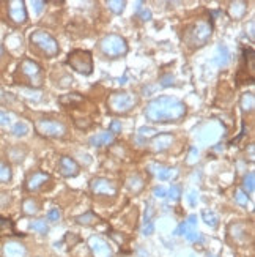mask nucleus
I'll return each instance as SVG.
<instances>
[{"instance_id":"obj_14","label":"nucleus","mask_w":255,"mask_h":257,"mask_svg":"<svg viewBox=\"0 0 255 257\" xmlns=\"http://www.w3.org/2000/svg\"><path fill=\"white\" fill-rule=\"evenodd\" d=\"M175 142V138L172 134L169 133H164V134H159V136H155V139L151 141L150 147L153 152H164L167 149L172 147V144Z\"/></svg>"},{"instance_id":"obj_12","label":"nucleus","mask_w":255,"mask_h":257,"mask_svg":"<svg viewBox=\"0 0 255 257\" xmlns=\"http://www.w3.org/2000/svg\"><path fill=\"white\" fill-rule=\"evenodd\" d=\"M148 170L153 175H156L161 182H169V180H173V178L178 177V169L167 167V166H163V164H150Z\"/></svg>"},{"instance_id":"obj_15","label":"nucleus","mask_w":255,"mask_h":257,"mask_svg":"<svg viewBox=\"0 0 255 257\" xmlns=\"http://www.w3.org/2000/svg\"><path fill=\"white\" fill-rule=\"evenodd\" d=\"M60 172H62V175L63 177H66V178H71V177H76L79 174V170H81V167H79V164L78 162H76L73 158H70V156H63V158H60Z\"/></svg>"},{"instance_id":"obj_26","label":"nucleus","mask_w":255,"mask_h":257,"mask_svg":"<svg viewBox=\"0 0 255 257\" xmlns=\"http://www.w3.org/2000/svg\"><path fill=\"white\" fill-rule=\"evenodd\" d=\"M30 230H33V232H37V234H47V230H49V227H47V222L44 221V219H35V221H32L30 222Z\"/></svg>"},{"instance_id":"obj_2","label":"nucleus","mask_w":255,"mask_h":257,"mask_svg":"<svg viewBox=\"0 0 255 257\" xmlns=\"http://www.w3.org/2000/svg\"><path fill=\"white\" fill-rule=\"evenodd\" d=\"M14 81L18 84H25L29 87H41L42 84V71L41 66L32 58H22L14 73Z\"/></svg>"},{"instance_id":"obj_28","label":"nucleus","mask_w":255,"mask_h":257,"mask_svg":"<svg viewBox=\"0 0 255 257\" xmlns=\"http://www.w3.org/2000/svg\"><path fill=\"white\" fill-rule=\"evenodd\" d=\"M202 218H203V221H205L210 227H216L217 222H219L217 215H216L214 211H211V210H205V211H203L202 213Z\"/></svg>"},{"instance_id":"obj_38","label":"nucleus","mask_w":255,"mask_h":257,"mask_svg":"<svg viewBox=\"0 0 255 257\" xmlns=\"http://www.w3.org/2000/svg\"><path fill=\"white\" fill-rule=\"evenodd\" d=\"M173 81H175V78L172 74L163 76V78H161V85H163V87H170V85H173Z\"/></svg>"},{"instance_id":"obj_39","label":"nucleus","mask_w":255,"mask_h":257,"mask_svg":"<svg viewBox=\"0 0 255 257\" xmlns=\"http://www.w3.org/2000/svg\"><path fill=\"white\" fill-rule=\"evenodd\" d=\"M153 196H155V198H167V190L164 186H158L153 190Z\"/></svg>"},{"instance_id":"obj_29","label":"nucleus","mask_w":255,"mask_h":257,"mask_svg":"<svg viewBox=\"0 0 255 257\" xmlns=\"http://www.w3.org/2000/svg\"><path fill=\"white\" fill-rule=\"evenodd\" d=\"M107 6H109L110 11H114L115 14H120L125 10L126 2H125V0H109Z\"/></svg>"},{"instance_id":"obj_27","label":"nucleus","mask_w":255,"mask_h":257,"mask_svg":"<svg viewBox=\"0 0 255 257\" xmlns=\"http://www.w3.org/2000/svg\"><path fill=\"white\" fill-rule=\"evenodd\" d=\"M29 131H30V128L25 122H18L11 128V133H13V136H16V138H24V136L29 134Z\"/></svg>"},{"instance_id":"obj_36","label":"nucleus","mask_w":255,"mask_h":257,"mask_svg":"<svg viewBox=\"0 0 255 257\" xmlns=\"http://www.w3.org/2000/svg\"><path fill=\"white\" fill-rule=\"evenodd\" d=\"M167 196H169V198H172V199H178V198H180V196H181L180 186L173 185L172 188H170V190H167Z\"/></svg>"},{"instance_id":"obj_1","label":"nucleus","mask_w":255,"mask_h":257,"mask_svg":"<svg viewBox=\"0 0 255 257\" xmlns=\"http://www.w3.org/2000/svg\"><path fill=\"white\" fill-rule=\"evenodd\" d=\"M186 115L184 103L173 97H158L151 100L145 107V117L150 122L166 123L178 122Z\"/></svg>"},{"instance_id":"obj_23","label":"nucleus","mask_w":255,"mask_h":257,"mask_svg":"<svg viewBox=\"0 0 255 257\" xmlns=\"http://www.w3.org/2000/svg\"><path fill=\"white\" fill-rule=\"evenodd\" d=\"M22 211L24 215H29V216H33L38 213V202L33 201V199H25L22 202Z\"/></svg>"},{"instance_id":"obj_42","label":"nucleus","mask_w":255,"mask_h":257,"mask_svg":"<svg viewBox=\"0 0 255 257\" xmlns=\"http://www.w3.org/2000/svg\"><path fill=\"white\" fill-rule=\"evenodd\" d=\"M46 2H33V10H35V14H40L42 10H44Z\"/></svg>"},{"instance_id":"obj_22","label":"nucleus","mask_w":255,"mask_h":257,"mask_svg":"<svg viewBox=\"0 0 255 257\" xmlns=\"http://www.w3.org/2000/svg\"><path fill=\"white\" fill-rule=\"evenodd\" d=\"M240 106L244 112H251L254 110V106H255V98H254V93H244L241 97V101H240Z\"/></svg>"},{"instance_id":"obj_31","label":"nucleus","mask_w":255,"mask_h":257,"mask_svg":"<svg viewBox=\"0 0 255 257\" xmlns=\"http://www.w3.org/2000/svg\"><path fill=\"white\" fill-rule=\"evenodd\" d=\"M76 221H78L79 224L90 226V224H93V222H95V221H98V216L93 215L91 211H87V213H85V215H81V216L76 218Z\"/></svg>"},{"instance_id":"obj_34","label":"nucleus","mask_w":255,"mask_h":257,"mask_svg":"<svg viewBox=\"0 0 255 257\" xmlns=\"http://www.w3.org/2000/svg\"><path fill=\"white\" fill-rule=\"evenodd\" d=\"M155 133H158L155 128H148V126H142L139 130V134L142 138H151V136H155Z\"/></svg>"},{"instance_id":"obj_47","label":"nucleus","mask_w":255,"mask_h":257,"mask_svg":"<svg viewBox=\"0 0 255 257\" xmlns=\"http://www.w3.org/2000/svg\"><path fill=\"white\" fill-rule=\"evenodd\" d=\"M3 54V49H2V46H0V55H2Z\"/></svg>"},{"instance_id":"obj_43","label":"nucleus","mask_w":255,"mask_h":257,"mask_svg":"<svg viewBox=\"0 0 255 257\" xmlns=\"http://www.w3.org/2000/svg\"><path fill=\"white\" fill-rule=\"evenodd\" d=\"M139 18L142 21H150L151 19V11L148 10V8H145L143 11H139Z\"/></svg>"},{"instance_id":"obj_8","label":"nucleus","mask_w":255,"mask_h":257,"mask_svg":"<svg viewBox=\"0 0 255 257\" xmlns=\"http://www.w3.org/2000/svg\"><path fill=\"white\" fill-rule=\"evenodd\" d=\"M35 130L44 136V138H63L66 134V126L58 122V120H49V118H41L37 120Z\"/></svg>"},{"instance_id":"obj_21","label":"nucleus","mask_w":255,"mask_h":257,"mask_svg":"<svg viewBox=\"0 0 255 257\" xmlns=\"http://www.w3.org/2000/svg\"><path fill=\"white\" fill-rule=\"evenodd\" d=\"M13 178V170L11 166L6 161L0 159V183H8Z\"/></svg>"},{"instance_id":"obj_41","label":"nucleus","mask_w":255,"mask_h":257,"mask_svg":"<svg viewBox=\"0 0 255 257\" xmlns=\"http://www.w3.org/2000/svg\"><path fill=\"white\" fill-rule=\"evenodd\" d=\"M109 131L112 133L114 136L115 134H118V133H122V125L117 122V120H114L112 123H110V128H109Z\"/></svg>"},{"instance_id":"obj_20","label":"nucleus","mask_w":255,"mask_h":257,"mask_svg":"<svg viewBox=\"0 0 255 257\" xmlns=\"http://www.w3.org/2000/svg\"><path fill=\"white\" fill-rule=\"evenodd\" d=\"M195 219H197V218H195L194 215H191V216L188 218V221L181 222V224L176 227L175 235H186L188 232H191V230H195V222H197Z\"/></svg>"},{"instance_id":"obj_18","label":"nucleus","mask_w":255,"mask_h":257,"mask_svg":"<svg viewBox=\"0 0 255 257\" xmlns=\"http://www.w3.org/2000/svg\"><path fill=\"white\" fill-rule=\"evenodd\" d=\"M126 186H128V190H129L131 193L137 194V193H140L143 190L145 182H143V178L139 174H134V175H131L129 178L126 180Z\"/></svg>"},{"instance_id":"obj_40","label":"nucleus","mask_w":255,"mask_h":257,"mask_svg":"<svg viewBox=\"0 0 255 257\" xmlns=\"http://www.w3.org/2000/svg\"><path fill=\"white\" fill-rule=\"evenodd\" d=\"M11 123V115L6 112H0V126H6Z\"/></svg>"},{"instance_id":"obj_16","label":"nucleus","mask_w":255,"mask_h":257,"mask_svg":"<svg viewBox=\"0 0 255 257\" xmlns=\"http://www.w3.org/2000/svg\"><path fill=\"white\" fill-rule=\"evenodd\" d=\"M27 250L19 242H8L3 246V257H25Z\"/></svg>"},{"instance_id":"obj_5","label":"nucleus","mask_w":255,"mask_h":257,"mask_svg":"<svg viewBox=\"0 0 255 257\" xmlns=\"http://www.w3.org/2000/svg\"><path fill=\"white\" fill-rule=\"evenodd\" d=\"M211 33H212V27L210 22L197 21V22H194L191 27H188L184 40L191 48H199V46L205 45V43L211 38Z\"/></svg>"},{"instance_id":"obj_6","label":"nucleus","mask_w":255,"mask_h":257,"mask_svg":"<svg viewBox=\"0 0 255 257\" xmlns=\"http://www.w3.org/2000/svg\"><path fill=\"white\" fill-rule=\"evenodd\" d=\"M99 49L109 58H115L128 52V43L123 37L117 35V33H109L99 41Z\"/></svg>"},{"instance_id":"obj_10","label":"nucleus","mask_w":255,"mask_h":257,"mask_svg":"<svg viewBox=\"0 0 255 257\" xmlns=\"http://www.w3.org/2000/svg\"><path fill=\"white\" fill-rule=\"evenodd\" d=\"M90 188L93 194L96 196H115L117 194V186L114 182H110L107 178L103 177H96L90 182Z\"/></svg>"},{"instance_id":"obj_30","label":"nucleus","mask_w":255,"mask_h":257,"mask_svg":"<svg viewBox=\"0 0 255 257\" xmlns=\"http://www.w3.org/2000/svg\"><path fill=\"white\" fill-rule=\"evenodd\" d=\"M5 232H11V234H14V226H13V222H11L10 219L0 215V234L3 235Z\"/></svg>"},{"instance_id":"obj_25","label":"nucleus","mask_w":255,"mask_h":257,"mask_svg":"<svg viewBox=\"0 0 255 257\" xmlns=\"http://www.w3.org/2000/svg\"><path fill=\"white\" fill-rule=\"evenodd\" d=\"M243 191L246 194H252L255 191V175H254V172H249L243 178Z\"/></svg>"},{"instance_id":"obj_35","label":"nucleus","mask_w":255,"mask_h":257,"mask_svg":"<svg viewBox=\"0 0 255 257\" xmlns=\"http://www.w3.org/2000/svg\"><path fill=\"white\" fill-rule=\"evenodd\" d=\"M60 210L58 208H52V210H49L47 211V219L49 221H52V222H57V221H60Z\"/></svg>"},{"instance_id":"obj_33","label":"nucleus","mask_w":255,"mask_h":257,"mask_svg":"<svg viewBox=\"0 0 255 257\" xmlns=\"http://www.w3.org/2000/svg\"><path fill=\"white\" fill-rule=\"evenodd\" d=\"M219 52H220V58H219V63H220V66H225L227 63H228V57H230V54H228V49L225 48V46H220L219 48Z\"/></svg>"},{"instance_id":"obj_32","label":"nucleus","mask_w":255,"mask_h":257,"mask_svg":"<svg viewBox=\"0 0 255 257\" xmlns=\"http://www.w3.org/2000/svg\"><path fill=\"white\" fill-rule=\"evenodd\" d=\"M235 201L240 204V205H243V207H246V205L249 204V198H248V194H246L244 191H241V190H238L236 193H235Z\"/></svg>"},{"instance_id":"obj_45","label":"nucleus","mask_w":255,"mask_h":257,"mask_svg":"<svg viewBox=\"0 0 255 257\" xmlns=\"http://www.w3.org/2000/svg\"><path fill=\"white\" fill-rule=\"evenodd\" d=\"M189 201H191V205H195V193H191Z\"/></svg>"},{"instance_id":"obj_11","label":"nucleus","mask_w":255,"mask_h":257,"mask_svg":"<svg viewBox=\"0 0 255 257\" xmlns=\"http://www.w3.org/2000/svg\"><path fill=\"white\" fill-rule=\"evenodd\" d=\"M88 246H90V251L93 254V257H112L114 256L109 243L103 237H98V235L90 237Z\"/></svg>"},{"instance_id":"obj_9","label":"nucleus","mask_w":255,"mask_h":257,"mask_svg":"<svg viewBox=\"0 0 255 257\" xmlns=\"http://www.w3.org/2000/svg\"><path fill=\"white\" fill-rule=\"evenodd\" d=\"M8 16L13 24L16 25H22L27 22V8H25L24 0H11L8 2Z\"/></svg>"},{"instance_id":"obj_13","label":"nucleus","mask_w":255,"mask_h":257,"mask_svg":"<svg viewBox=\"0 0 255 257\" xmlns=\"http://www.w3.org/2000/svg\"><path fill=\"white\" fill-rule=\"evenodd\" d=\"M49 182V175L46 172H33L25 180V190L27 191H38L40 188Z\"/></svg>"},{"instance_id":"obj_37","label":"nucleus","mask_w":255,"mask_h":257,"mask_svg":"<svg viewBox=\"0 0 255 257\" xmlns=\"http://www.w3.org/2000/svg\"><path fill=\"white\" fill-rule=\"evenodd\" d=\"M184 237L188 238L189 242H199V240H202V235H200V232H197V229L191 230V232H188Z\"/></svg>"},{"instance_id":"obj_19","label":"nucleus","mask_w":255,"mask_h":257,"mask_svg":"<svg viewBox=\"0 0 255 257\" xmlns=\"http://www.w3.org/2000/svg\"><path fill=\"white\" fill-rule=\"evenodd\" d=\"M246 11H248V3L246 2H232L230 8H228V14L233 19H241L246 14Z\"/></svg>"},{"instance_id":"obj_44","label":"nucleus","mask_w":255,"mask_h":257,"mask_svg":"<svg viewBox=\"0 0 255 257\" xmlns=\"http://www.w3.org/2000/svg\"><path fill=\"white\" fill-rule=\"evenodd\" d=\"M153 230H155V227H153V222H147L145 227H143V234H145V235H151Z\"/></svg>"},{"instance_id":"obj_4","label":"nucleus","mask_w":255,"mask_h":257,"mask_svg":"<svg viewBox=\"0 0 255 257\" xmlns=\"http://www.w3.org/2000/svg\"><path fill=\"white\" fill-rule=\"evenodd\" d=\"M139 103V97L129 92H118L112 93L107 100V107L114 114H126L134 109Z\"/></svg>"},{"instance_id":"obj_3","label":"nucleus","mask_w":255,"mask_h":257,"mask_svg":"<svg viewBox=\"0 0 255 257\" xmlns=\"http://www.w3.org/2000/svg\"><path fill=\"white\" fill-rule=\"evenodd\" d=\"M29 40H30V45L33 48H37L40 52L44 54L47 58H52V57L58 55V52H60V48H58L57 40L46 30L32 32V35H30Z\"/></svg>"},{"instance_id":"obj_7","label":"nucleus","mask_w":255,"mask_h":257,"mask_svg":"<svg viewBox=\"0 0 255 257\" xmlns=\"http://www.w3.org/2000/svg\"><path fill=\"white\" fill-rule=\"evenodd\" d=\"M68 65L74 71H78L84 76H90L93 73V58L88 51L76 49L68 55Z\"/></svg>"},{"instance_id":"obj_17","label":"nucleus","mask_w":255,"mask_h":257,"mask_svg":"<svg viewBox=\"0 0 255 257\" xmlns=\"http://www.w3.org/2000/svg\"><path fill=\"white\" fill-rule=\"evenodd\" d=\"M115 142V136L110 133V131H106V133H98L95 136H91L88 139V144L91 147H106V145H110Z\"/></svg>"},{"instance_id":"obj_24","label":"nucleus","mask_w":255,"mask_h":257,"mask_svg":"<svg viewBox=\"0 0 255 257\" xmlns=\"http://www.w3.org/2000/svg\"><path fill=\"white\" fill-rule=\"evenodd\" d=\"M84 98L79 95V93H70V95H65L60 98V103L63 106H76V104H79V103H82Z\"/></svg>"},{"instance_id":"obj_46","label":"nucleus","mask_w":255,"mask_h":257,"mask_svg":"<svg viewBox=\"0 0 255 257\" xmlns=\"http://www.w3.org/2000/svg\"><path fill=\"white\" fill-rule=\"evenodd\" d=\"M207 257H219V256H214V254H208Z\"/></svg>"}]
</instances>
